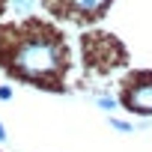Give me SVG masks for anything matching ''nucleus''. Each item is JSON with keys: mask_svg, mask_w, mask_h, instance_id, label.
<instances>
[{"mask_svg": "<svg viewBox=\"0 0 152 152\" xmlns=\"http://www.w3.org/2000/svg\"><path fill=\"white\" fill-rule=\"evenodd\" d=\"M0 140H6V128L3 125H0Z\"/></svg>", "mask_w": 152, "mask_h": 152, "instance_id": "nucleus-8", "label": "nucleus"}, {"mask_svg": "<svg viewBox=\"0 0 152 152\" xmlns=\"http://www.w3.org/2000/svg\"><path fill=\"white\" fill-rule=\"evenodd\" d=\"M33 6H36V0H12V9H15L18 15H30Z\"/></svg>", "mask_w": 152, "mask_h": 152, "instance_id": "nucleus-4", "label": "nucleus"}, {"mask_svg": "<svg viewBox=\"0 0 152 152\" xmlns=\"http://www.w3.org/2000/svg\"><path fill=\"white\" fill-rule=\"evenodd\" d=\"M96 102H99V107H102V110H113V107H116V102H113L110 96H99Z\"/></svg>", "mask_w": 152, "mask_h": 152, "instance_id": "nucleus-6", "label": "nucleus"}, {"mask_svg": "<svg viewBox=\"0 0 152 152\" xmlns=\"http://www.w3.org/2000/svg\"><path fill=\"white\" fill-rule=\"evenodd\" d=\"M45 3L60 15V18H78V21H90L96 15H102L107 9L110 0H45Z\"/></svg>", "mask_w": 152, "mask_h": 152, "instance_id": "nucleus-2", "label": "nucleus"}, {"mask_svg": "<svg viewBox=\"0 0 152 152\" xmlns=\"http://www.w3.org/2000/svg\"><path fill=\"white\" fill-rule=\"evenodd\" d=\"M12 72L27 81H54L66 69V51L57 33L24 36L12 54Z\"/></svg>", "mask_w": 152, "mask_h": 152, "instance_id": "nucleus-1", "label": "nucleus"}, {"mask_svg": "<svg viewBox=\"0 0 152 152\" xmlns=\"http://www.w3.org/2000/svg\"><path fill=\"white\" fill-rule=\"evenodd\" d=\"M125 107L140 116H152V78H143L125 93Z\"/></svg>", "mask_w": 152, "mask_h": 152, "instance_id": "nucleus-3", "label": "nucleus"}, {"mask_svg": "<svg viewBox=\"0 0 152 152\" xmlns=\"http://www.w3.org/2000/svg\"><path fill=\"white\" fill-rule=\"evenodd\" d=\"M12 99V90L9 87H0V102H9Z\"/></svg>", "mask_w": 152, "mask_h": 152, "instance_id": "nucleus-7", "label": "nucleus"}, {"mask_svg": "<svg viewBox=\"0 0 152 152\" xmlns=\"http://www.w3.org/2000/svg\"><path fill=\"white\" fill-rule=\"evenodd\" d=\"M110 125H113L116 131H122V134H131V131H134V125H131V122H125V119H116V116H110Z\"/></svg>", "mask_w": 152, "mask_h": 152, "instance_id": "nucleus-5", "label": "nucleus"}]
</instances>
